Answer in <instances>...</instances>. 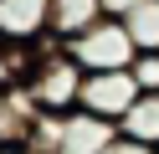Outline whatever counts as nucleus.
Segmentation results:
<instances>
[{
	"mask_svg": "<svg viewBox=\"0 0 159 154\" xmlns=\"http://www.w3.org/2000/svg\"><path fill=\"white\" fill-rule=\"evenodd\" d=\"M139 5H144V0H103V10H108L113 21H123L128 10H139Z\"/></svg>",
	"mask_w": 159,
	"mask_h": 154,
	"instance_id": "obj_12",
	"label": "nucleus"
},
{
	"mask_svg": "<svg viewBox=\"0 0 159 154\" xmlns=\"http://www.w3.org/2000/svg\"><path fill=\"white\" fill-rule=\"evenodd\" d=\"M123 26H128V36H134L139 51H159V0H144L139 10H128Z\"/></svg>",
	"mask_w": 159,
	"mask_h": 154,
	"instance_id": "obj_9",
	"label": "nucleus"
},
{
	"mask_svg": "<svg viewBox=\"0 0 159 154\" xmlns=\"http://www.w3.org/2000/svg\"><path fill=\"white\" fill-rule=\"evenodd\" d=\"M82 82H87V72L72 62L67 41H57V36L36 41V67L26 77V92H31V103L41 113H57L62 118V113L82 108Z\"/></svg>",
	"mask_w": 159,
	"mask_h": 154,
	"instance_id": "obj_1",
	"label": "nucleus"
},
{
	"mask_svg": "<svg viewBox=\"0 0 159 154\" xmlns=\"http://www.w3.org/2000/svg\"><path fill=\"white\" fill-rule=\"evenodd\" d=\"M67 51H72V62H77L82 72H118V67H134V57H139L128 26H123V21H113V16H103L93 31L72 36V41H67Z\"/></svg>",
	"mask_w": 159,
	"mask_h": 154,
	"instance_id": "obj_3",
	"label": "nucleus"
},
{
	"mask_svg": "<svg viewBox=\"0 0 159 154\" xmlns=\"http://www.w3.org/2000/svg\"><path fill=\"white\" fill-rule=\"evenodd\" d=\"M134 82H139V92H159V51H139L134 57Z\"/></svg>",
	"mask_w": 159,
	"mask_h": 154,
	"instance_id": "obj_10",
	"label": "nucleus"
},
{
	"mask_svg": "<svg viewBox=\"0 0 159 154\" xmlns=\"http://www.w3.org/2000/svg\"><path fill=\"white\" fill-rule=\"evenodd\" d=\"M0 154H36L31 144H0Z\"/></svg>",
	"mask_w": 159,
	"mask_h": 154,
	"instance_id": "obj_13",
	"label": "nucleus"
},
{
	"mask_svg": "<svg viewBox=\"0 0 159 154\" xmlns=\"http://www.w3.org/2000/svg\"><path fill=\"white\" fill-rule=\"evenodd\" d=\"M52 36V0H0V41H36Z\"/></svg>",
	"mask_w": 159,
	"mask_h": 154,
	"instance_id": "obj_5",
	"label": "nucleus"
},
{
	"mask_svg": "<svg viewBox=\"0 0 159 154\" xmlns=\"http://www.w3.org/2000/svg\"><path fill=\"white\" fill-rule=\"evenodd\" d=\"M103 0H52V36L57 41H72L82 31H93L103 21Z\"/></svg>",
	"mask_w": 159,
	"mask_h": 154,
	"instance_id": "obj_7",
	"label": "nucleus"
},
{
	"mask_svg": "<svg viewBox=\"0 0 159 154\" xmlns=\"http://www.w3.org/2000/svg\"><path fill=\"white\" fill-rule=\"evenodd\" d=\"M103 154H154V149H144V144H134V139H123V133H118V139L108 144Z\"/></svg>",
	"mask_w": 159,
	"mask_h": 154,
	"instance_id": "obj_11",
	"label": "nucleus"
},
{
	"mask_svg": "<svg viewBox=\"0 0 159 154\" xmlns=\"http://www.w3.org/2000/svg\"><path fill=\"white\" fill-rule=\"evenodd\" d=\"M118 139V123L113 118H98L87 108H72V113H41L31 133V149L36 154H103L108 144Z\"/></svg>",
	"mask_w": 159,
	"mask_h": 154,
	"instance_id": "obj_2",
	"label": "nucleus"
},
{
	"mask_svg": "<svg viewBox=\"0 0 159 154\" xmlns=\"http://www.w3.org/2000/svg\"><path fill=\"white\" fill-rule=\"evenodd\" d=\"M134 98H139V82H134L128 67H118V72H87V82H82V108L98 113V118H113V123L134 108Z\"/></svg>",
	"mask_w": 159,
	"mask_h": 154,
	"instance_id": "obj_4",
	"label": "nucleus"
},
{
	"mask_svg": "<svg viewBox=\"0 0 159 154\" xmlns=\"http://www.w3.org/2000/svg\"><path fill=\"white\" fill-rule=\"evenodd\" d=\"M118 133L144 144V149H159V92H139L134 108L118 118Z\"/></svg>",
	"mask_w": 159,
	"mask_h": 154,
	"instance_id": "obj_8",
	"label": "nucleus"
},
{
	"mask_svg": "<svg viewBox=\"0 0 159 154\" xmlns=\"http://www.w3.org/2000/svg\"><path fill=\"white\" fill-rule=\"evenodd\" d=\"M154 154H159V149H154Z\"/></svg>",
	"mask_w": 159,
	"mask_h": 154,
	"instance_id": "obj_14",
	"label": "nucleus"
},
{
	"mask_svg": "<svg viewBox=\"0 0 159 154\" xmlns=\"http://www.w3.org/2000/svg\"><path fill=\"white\" fill-rule=\"evenodd\" d=\"M41 108L31 103L26 87H0V144H31Z\"/></svg>",
	"mask_w": 159,
	"mask_h": 154,
	"instance_id": "obj_6",
	"label": "nucleus"
}]
</instances>
